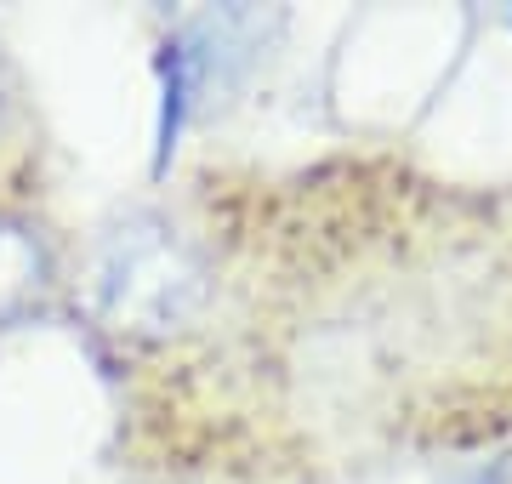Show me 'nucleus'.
Masks as SVG:
<instances>
[{
  "label": "nucleus",
  "instance_id": "obj_1",
  "mask_svg": "<svg viewBox=\"0 0 512 484\" xmlns=\"http://www.w3.org/2000/svg\"><path fill=\"white\" fill-rule=\"evenodd\" d=\"M92 297L109 331L165 342L200 325V314L217 302V257L171 217H131L97 257Z\"/></svg>",
  "mask_w": 512,
  "mask_h": 484
},
{
  "label": "nucleus",
  "instance_id": "obj_2",
  "mask_svg": "<svg viewBox=\"0 0 512 484\" xmlns=\"http://www.w3.org/2000/svg\"><path fill=\"white\" fill-rule=\"evenodd\" d=\"M46 285H52L46 234L29 217H18V211H0V325L29 314Z\"/></svg>",
  "mask_w": 512,
  "mask_h": 484
},
{
  "label": "nucleus",
  "instance_id": "obj_3",
  "mask_svg": "<svg viewBox=\"0 0 512 484\" xmlns=\"http://www.w3.org/2000/svg\"><path fill=\"white\" fill-rule=\"evenodd\" d=\"M0 114H6V63H0Z\"/></svg>",
  "mask_w": 512,
  "mask_h": 484
}]
</instances>
